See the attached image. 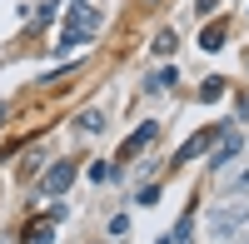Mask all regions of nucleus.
I'll use <instances>...</instances> for the list:
<instances>
[{"label": "nucleus", "instance_id": "nucleus-13", "mask_svg": "<svg viewBox=\"0 0 249 244\" xmlns=\"http://www.w3.org/2000/svg\"><path fill=\"white\" fill-rule=\"evenodd\" d=\"M150 85H155V90H170V85H175V70H160V75L150 80Z\"/></svg>", "mask_w": 249, "mask_h": 244}, {"label": "nucleus", "instance_id": "nucleus-4", "mask_svg": "<svg viewBox=\"0 0 249 244\" xmlns=\"http://www.w3.org/2000/svg\"><path fill=\"white\" fill-rule=\"evenodd\" d=\"M70 179H75V165H70V159H60L55 170H45V179H40V194H60V190H70Z\"/></svg>", "mask_w": 249, "mask_h": 244}, {"label": "nucleus", "instance_id": "nucleus-3", "mask_svg": "<svg viewBox=\"0 0 249 244\" xmlns=\"http://www.w3.org/2000/svg\"><path fill=\"white\" fill-rule=\"evenodd\" d=\"M244 150V139H239V130H219V145H214V155H210V165L214 170H224V165H230V159Z\"/></svg>", "mask_w": 249, "mask_h": 244}, {"label": "nucleus", "instance_id": "nucleus-10", "mask_svg": "<svg viewBox=\"0 0 249 244\" xmlns=\"http://www.w3.org/2000/svg\"><path fill=\"white\" fill-rule=\"evenodd\" d=\"M219 95H224V80H204V85H199V100H204V105H214Z\"/></svg>", "mask_w": 249, "mask_h": 244}, {"label": "nucleus", "instance_id": "nucleus-2", "mask_svg": "<svg viewBox=\"0 0 249 244\" xmlns=\"http://www.w3.org/2000/svg\"><path fill=\"white\" fill-rule=\"evenodd\" d=\"M65 30H60V50H75V45H90L95 30H100V15L90 0H65Z\"/></svg>", "mask_w": 249, "mask_h": 244}, {"label": "nucleus", "instance_id": "nucleus-16", "mask_svg": "<svg viewBox=\"0 0 249 244\" xmlns=\"http://www.w3.org/2000/svg\"><path fill=\"white\" fill-rule=\"evenodd\" d=\"M0 120H5V105H0Z\"/></svg>", "mask_w": 249, "mask_h": 244}, {"label": "nucleus", "instance_id": "nucleus-17", "mask_svg": "<svg viewBox=\"0 0 249 244\" xmlns=\"http://www.w3.org/2000/svg\"><path fill=\"white\" fill-rule=\"evenodd\" d=\"M0 244H5V239H0Z\"/></svg>", "mask_w": 249, "mask_h": 244}, {"label": "nucleus", "instance_id": "nucleus-8", "mask_svg": "<svg viewBox=\"0 0 249 244\" xmlns=\"http://www.w3.org/2000/svg\"><path fill=\"white\" fill-rule=\"evenodd\" d=\"M219 45H224V25L214 20V25H210V30L199 35V50H219Z\"/></svg>", "mask_w": 249, "mask_h": 244}, {"label": "nucleus", "instance_id": "nucleus-5", "mask_svg": "<svg viewBox=\"0 0 249 244\" xmlns=\"http://www.w3.org/2000/svg\"><path fill=\"white\" fill-rule=\"evenodd\" d=\"M155 135H160V125H140V130H135V135H130V139L120 145V159H135V155H140L144 145H150Z\"/></svg>", "mask_w": 249, "mask_h": 244}, {"label": "nucleus", "instance_id": "nucleus-9", "mask_svg": "<svg viewBox=\"0 0 249 244\" xmlns=\"http://www.w3.org/2000/svg\"><path fill=\"white\" fill-rule=\"evenodd\" d=\"M75 125L85 130V135H100V130H105V120H100V110H85V115L75 120Z\"/></svg>", "mask_w": 249, "mask_h": 244}, {"label": "nucleus", "instance_id": "nucleus-11", "mask_svg": "<svg viewBox=\"0 0 249 244\" xmlns=\"http://www.w3.org/2000/svg\"><path fill=\"white\" fill-rule=\"evenodd\" d=\"M155 55H175V35H170V30L155 35Z\"/></svg>", "mask_w": 249, "mask_h": 244}, {"label": "nucleus", "instance_id": "nucleus-15", "mask_svg": "<svg viewBox=\"0 0 249 244\" xmlns=\"http://www.w3.org/2000/svg\"><path fill=\"white\" fill-rule=\"evenodd\" d=\"M234 190H249V170H244V174H234Z\"/></svg>", "mask_w": 249, "mask_h": 244}, {"label": "nucleus", "instance_id": "nucleus-12", "mask_svg": "<svg viewBox=\"0 0 249 244\" xmlns=\"http://www.w3.org/2000/svg\"><path fill=\"white\" fill-rule=\"evenodd\" d=\"M140 205L155 209V205H160V185H144V190H140Z\"/></svg>", "mask_w": 249, "mask_h": 244}, {"label": "nucleus", "instance_id": "nucleus-6", "mask_svg": "<svg viewBox=\"0 0 249 244\" xmlns=\"http://www.w3.org/2000/svg\"><path fill=\"white\" fill-rule=\"evenodd\" d=\"M210 139H214V130H199V135H190V139H184V145L175 150V165H190V159H195L204 145H210Z\"/></svg>", "mask_w": 249, "mask_h": 244}, {"label": "nucleus", "instance_id": "nucleus-18", "mask_svg": "<svg viewBox=\"0 0 249 244\" xmlns=\"http://www.w3.org/2000/svg\"><path fill=\"white\" fill-rule=\"evenodd\" d=\"M150 5H155V0H150Z\"/></svg>", "mask_w": 249, "mask_h": 244}, {"label": "nucleus", "instance_id": "nucleus-14", "mask_svg": "<svg viewBox=\"0 0 249 244\" xmlns=\"http://www.w3.org/2000/svg\"><path fill=\"white\" fill-rule=\"evenodd\" d=\"M30 244H50V225H40V229H30Z\"/></svg>", "mask_w": 249, "mask_h": 244}, {"label": "nucleus", "instance_id": "nucleus-7", "mask_svg": "<svg viewBox=\"0 0 249 244\" xmlns=\"http://www.w3.org/2000/svg\"><path fill=\"white\" fill-rule=\"evenodd\" d=\"M190 234H195V214H184V219H179V225L164 234V239H170V244H190Z\"/></svg>", "mask_w": 249, "mask_h": 244}, {"label": "nucleus", "instance_id": "nucleus-1", "mask_svg": "<svg viewBox=\"0 0 249 244\" xmlns=\"http://www.w3.org/2000/svg\"><path fill=\"white\" fill-rule=\"evenodd\" d=\"M214 244H249V199H230V205H214L204 219Z\"/></svg>", "mask_w": 249, "mask_h": 244}]
</instances>
